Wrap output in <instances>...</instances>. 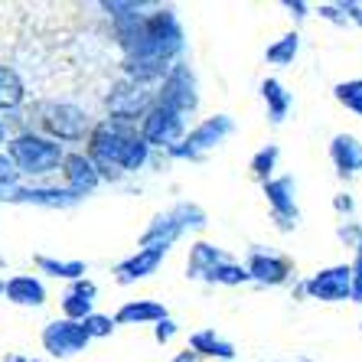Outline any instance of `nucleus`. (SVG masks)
Instances as JSON below:
<instances>
[{
	"instance_id": "obj_41",
	"label": "nucleus",
	"mask_w": 362,
	"mask_h": 362,
	"mask_svg": "<svg viewBox=\"0 0 362 362\" xmlns=\"http://www.w3.org/2000/svg\"><path fill=\"white\" fill-rule=\"evenodd\" d=\"M7 141V127H4V121H0V144Z\"/></svg>"
},
{
	"instance_id": "obj_4",
	"label": "nucleus",
	"mask_w": 362,
	"mask_h": 362,
	"mask_svg": "<svg viewBox=\"0 0 362 362\" xmlns=\"http://www.w3.org/2000/svg\"><path fill=\"white\" fill-rule=\"evenodd\" d=\"M7 157L13 160L20 177H46L52 170L62 167V144L49 141L46 134H33V131H23L13 141L7 144Z\"/></svg>"
},
{
	"instance_id": "obj_16",
	"label": "nucleus",
	"mask_w": 362,
	"mask_h": 362,
	"mask_svg": "<svg viewBox=\"0 0 362 362\" xmlns=\"http://www.w3.org/2000/svg\"><path fill=\"white\" fill-rule=\"evenodd\" d=\"M329 160L337 167V177H343V180L359 177L362 173V141L356 134H346V131L333 134V141H329Z\"/></svg>"
},
{
	"instance_id": "obj_13",
	"label": "nucleus",
	"mask_w": 362,
	"mask_h": 362,
	"mask_svg": "<svg viewBox=\"0 0 362 362\" xmlns=\"http://www.w3.org/2000/svg\"><path fill=\"white\" fill-rule=\"evenodd\" d=\"M245 271L255 284L262 287H281L291 281V262L278 252H264V248H252L248 262H245Z\"/></svg>"
},
{
	"instance_id": "obj_25",
	"label": "nucleus",
	"mask_w": 362,
	"mask_h": 362,
	"mask_svg": "<svg viewBox=\"0 0 362 362\" xmlns=\"http://www.w3.org/2000/svg\"><path fill=\"white\" fill-rule=\"evenodd\" d=\"M297 52H300V36H297V30H291V33L278 36V40L264 49V62H268V66L284 69V66H291V62L297 59Z\"/></svg>"
},
{
	"instance_id": "obj_3",
	"label": "nucleus",
	"mask_w": 362,
	"mask_h": 362,
	"mask_svg": "<svg viewBox=\"0 0 362 362\" xmlns=\"http://www.w3.org/2000/svg\"><path fill=\"white\" fill-rule=\"evenodd\" d=\"M209 226V216L202 209L199 202H177L170 209L157 212L151 219V226L144 228L141 235V248H163L170 252L177 238H183L186 232H199V228Z\"/></svg>"
},
{
	"instance_id": "obj_38",
	"label": "nucleus",
	"mask_w": 362,
	"mask_h": 362,
	"mask_svg": "<svg viewBox=\"0 0 362 362\" xmlns=\"http://www.w3.org/2000/svg\"><path fill=\"white\" fill-rule=\"evenodd\" d=\"M173 362H199V356H196V353H189V349H183V353H177V356H173Z\"/></svg>"
},
{
	"instance_id": "obj_20",
	"label": "nucleus",
	"mask_w": 362,
	"mask_h": 362,
	"mask_svg": "<svg viewBox=\"0 0 362 362\" xmlns=\"http://www.w3.org/2000/svg\"><path fill=\"white\" fill-rule=\"evenodd\" d=\"M189 353H196L202 359H219V362H235V346L228 343V339H222L216 329H196V333H189V346H186Z\"/></svg>"
},
{
	"instance_id": "obj_33",
	"label": "nucleus",
	"mask_w": 362,
	"mask_h": 362,
	"mask_svg": "<svg viewBox=\"0 0 362 362\" xmlns=\"http://www.w3.org/2000/svg\"><path fill=\"white\" fill-rule=\"evenodd\" d=\"M177 329H180V323L173 320V317H163L160 323H153V339H157L160 346H167L170 339L177 337Z\"/></svg>"
},
{
	"instance_id": "obj_32",
	"label": "nucleus",
	"mask_w": 362,
	"mask_h": 362,
	"mask_svg": "<svg viewBox=\"0 0 362 362\" xmlns=\"http://www.w3.org/2000/svg\"><path fill=\"white\" fill-rule=\"evenodd\" d=\"M82 327H85V333H88V339H108L118 323L111 320V317H105V313H92V317L82 320Z\"/></svg>"
},
{
	"instance_id": "obj_42",
	"label": "nucleus",
	"mask_w": 362,
	"mask_h": 362,
	"mask_svg": "<svg viewBox=\"0 0 362 362\" xmlns=\"http://www.w3.org/2000/svg\"><path fill=\"white\" fill-rule=\"evenodd\" d=\"M281 362H310V359H281Z\"/></svg>"
},
{
	"instance_id": "obj_34",
	"label": "nucleus",
	"mask_w": 362,
	"mask_h": 362,
	"mask_svg": "<svg viewBox=\"0 0 362 362\" xmlns=\"http://www.w3.org/2000/svg\"><path fill=\"white\" fill-rule=\"evenodd\" d=\"M281 7H284L287 13H291V17H294L297 23H300V20L307 17V10H310V4H303V0H281Z\"/></svg>"
},
{
	"instance_id": "obj_40",
	"label": "nucleus",
	"mask_w": 362,
	"mask_h": 362,
	"mask_svg": "<svg viewBox=\"0 0 362 362\" xmlns=\"http://www.w3.org/2000/svg\"><path fill=\"white\" fill-rule=\"evenodd\" d=\"M353 23H356V26H362V4H359V7H356V13H353Z\"/></svg>"
},
{
	"instance_id": "obj_39",
	"label": "nucleus",
	"mask_w": 362,
	"mask_h": 362,
	"mask_svg": "<svg viewBox=\"0 0 362 362\" xmlns=\"http://www.w3.org/2000/svg\"><path fill=\"white\" fill-rule=\"evenodd\" d=\"M4 362H40V359H30V356H23V353H7Z\"/></svg>"
},
{
	"instance_id": "obj_37",
	"label": "nucleus",
	"mask_w": 362,
	"mask_h": 362,
	"mask_svg": "<svg viewBox=\"0 0 362 362\" xmlns=\"http://www.w3.org/2000/svg\"><path fill=\"white\" fill-rule=\"evenodd\" d=\"M333 206H337V212H339V216H349V212L356 209V202H353V196H349V193H337V199H333Z\"/></svg>"
},
{
	"instance_id": "obj_19",
	"label": "nucleus",
	"mask_w": 362,
	"mask_h": 362,
	"mask_svg": "<svg viewBox=\"0 0 362 362\" xmlns=\"http://www.w3.org/2000/svg\"><path fill=\"white\" fill-rule=\"evenodd\" d=\"M4 294L17 307H42L46 303V284L36 274H13L10 281H4Z\"/></svg>"
},
{
	"instance_id": "obj_18",
	"label": "nucleus",
	"mask_w": 362,
	"mask_h": 362,
	"mask_svg": "<svg viewBox=\"0 0 362 362\" xmlns=\"http://www.w3.org/2000/svg\"><path fill=\"white\" fill-rule=\"evenodd\" d=\"M17 202L23 206H46V209H69V206H78V196H72L66 186H26L20 183Z\"/></svg>"
},
{
	"instance_id": "obj_29",
	"label": "nucleus",
	"mask_w": 362,
	"mask_h": 362,
	"mask_svg": "<svg viewBox=\"0 0 362 362\" xmlns=\"http://www.w3.org/2000/svg\"><path fill=\"white\" fill-rule=\"evenodd\" d=\"M333 98H337L346 111H353V115L362 118V78H346V82L333 85Z\"/></svg>"
},
{
	"instance_id": "obj_43",
	"label": "nucleus",
	"mask_w": 362,
	"mask_h": 362,
	"mask_svg": "<svg viewBox=\"0 0 362 362\" xmlns=\"http://www.w3.org/2000/svg\"><path fill=\"white\" fill-rule=\"evenodd\" d=\"M0 294H4V281H0Z\"/></svg>"
},
{
	"instance_id": "obj_26",
	"label": "nucleus",
	"mask_w": 362,
	"mask_h": 362,
	"mask_svg": "<svg viewBox=\"0 0 362 362\" xmlns=\"http://www.w3.org/2000/svg\"><path fill=\"white\" fill-rule=\"evenodd\" d=\"M36 268L49 278H62V281H78L85 278V262H62V258H49V255H36Z\"/></svg>"
},
{
	"instance_id": "obj_27",
	"label": "nucleus",
	"mask_w": 362,
	"mask_h": 362,
	"mask_svg": "<svg viewBox=\"0 0 362 362\" xmlns=\"http://www.w3.org/2000/svg\"><path fill=\"white\" fill-rule=\"evenodd\" d=\"M206 284H222V287H242V284H248V271H245V264H238V262H232V258H226V262H219L216 268L206 274Z\"/></svg>"
},
{
	"instance_id": "obj_44",
	"label": "nucleus",
	"mask_w": 362,
	"mask_h": 362,
	"mask_svg": "<svg viewBox=\"0 0 362 362\" xmlns=\"http://www.w3.org/2000/svg\"><path fill=\"white\" fill-rule=\"evenodd\" d=\"M359 327H362V323H359Z\"/></svg>"
},
{
	"instance_id": "obj_30",
	"label": "nucleus",
	"mask_w": 362,
	"mask_h": 362,
	"mask_svg": "<svg viewBox=\"0 0 362 362\" xmlns=\"http://www.w3.org/2000/svg\"><path fill=\"white\" fill-rule=\"evenodd\" d=\"M356 7H359V4H353V0H337V4H320L317 13H320L323 20H329V23H337V26H349L353 23Z\"/></svg>"
},
{
	"instance_id": "obj_21",
	"label": "nucleus",
	"mask_w": 362,
	"mask_h": 362,
	"mask_svg": "<svg viewBox=\"0 0 362 362\" xmlns=\"http://www.w3.org/2000/svg\"><path fill=\"white\" fill-rule=\"evenodd\" d=\"M163 317H170V313L160 300H127L121 303L111 320L121 327H137V323H160Z\"/></svg>"
},
{
	"instance_id": "obj_2",
	"label": "nucleus",
	"mask_w": 362,
	"mask_h": 362,
	"mask_svg": "<svg viewBox=\"0 0 362 362\" xmlns=\"http://www.w3.org/2000/svg\"><path fill=\"white\" fill-rule=\"evenodd\" d=\"M85 157L95 163L98 180L118 183L127 173H137V170L147 167L151 147L141 141V134H137L134 127L101 121V124L92 127V134H88V153Z\"/></svg>"
},
{
	"instance_id": "obj_1",
	"label": "nucleus",
	"mask_w": 362,
	"mask_h": 362,
	"mask_svg": "<svg viewBox=\"0 0 362 362\" xmlns=\"http://www.w3.org/2000/svg\"><path fill=\"white\" fill-rule=\"evenodd\" d=\"M118 42L124 49V78L144 88L163 82L170 66L186 52V33L173 7H151V13H144L141 23Z\"/></svg>"
},
{
	"instance_id": "obj_22",
	"label": "nucleus",
	"mask_w": 362,
	"mask_h": 362,
	"mask_svg": "<svg viewBox=\"0 0 362 362\" xmlns=\"http://www.w3.org/2000/svg\"><path fill=\"white\" fill-rule=\"evenodd\" d=\"M262 98H264V108H268V121L274 127L284 124V118L291 115V108H294V95L284 88V82H278V78H264L262 82Z\"/></svg>"
},
{
	"instance_id": "obj_15",
	"label": "nucleus",
	"mask_w": 362,
	"mask_h": 362,
	"mask_svg": "<svg viewBox=\"0 0 362 362\" xmlns=\"http://www.w3.org/2000/svg\"><path fill=\"white\" fill-rule=\"evenodd\" d=\"M163 258H167V252L163 248H137L134 255H127L124 262L115 264V281L118 284H137V281L151 278L153 271L163 264Z\"/></svg>"
},
{
	"instance_id": "obj_35",
	"label": "nucleus",
	"mask_w": 362,
	"mask_h": 362,
	"mask_svg": "<svg viewBox=\"0 0 362 362\" xmlns=\"http://www.w3.org/2000/svg\"><path fill=\"white\" fill-rule=\"evenodd\" d=\"M20 180H0V202H17Z\"/></svg>"
},
{
	"instance_id": "obj_28",
	"label": "nucleus",
	"mask_w": 362,
	"mask_h": 362,
	"mask_svg": "<svg viewBox=\"0 0 362 362\" xmlns=\"http://www.w3.org/2000/svg\"><path fill=\"white\" fill-rule=\"evenodd\" d=\"M278 157H281V147L278 144H264L262 151H255L252 163H248V170H252V177L258 180V183H268L271 177H274V167H278Z\"/></svg>"
},
{
	"instance_id": "obj_11",
	"label": "nucleus",
	"mask_w": 362,
	"mask_h": 362,
	"mask_svg": "<svg viewBox=\"0 0 362 362\" xmlns=\"http://www.w3.org/2000/svg\"><path fill=\"white\" fill-rule=\"evenodd\" d=\"M300 294L310 297V300H323V303L349 300V268H346V264L320 268L317 274H310L307 281H300Z\"/></svg>"
},
{
	"instance_id": "obj_23",
	"label": "nucleus",
	"mask_w": 362,
	"mask_h": 362,
	"mask_svg": "<svg viewBox=\"0 0 362 362\" xmlns=\"http://www.w3.org/2000/svg\"><path fill=\"white\" fill-rule=\"evenodd\" d=\"M228 255L222 252L219 245H209V242H196L193 248H189V258H186V278L193 281H202L206 274H209L212 268L219 262H226Z\"/></svg>"
},
{
	"instance_id": "obj_14",
	"label": "nucleus",
	"mask_w": 362,
	"mask_h": 362,
	"mask_svg": "<svg viewBox=\"0 0 362 362\" xmlns=\"http://www.w3.org/2000/svg\"><path fill=\"white\" fill-rule=\"evenodd\" d=\"M62 177H66V189L72 196H78V199L92 196L101 183L98 170H95V163L85 153H66L62 157Z\"/></svg>"
},
{
	"instance_id": "obj_7",
	"label": "nucleus",
	"mask_w": 362,
	"mask_h": 362,
	"mask_svg": "<svg viewBox=\"0 0 362 362\" xmlns=\"http://www.w3.org/2000/svg\"><path fill=\"white\" fill-rule=\"evenodd\" d=\"M40 118H42V127L49 131V141H56V144L59 141L78 144L92 134L88 111H82L72 101H49V105H42Z\"/></svg>"
},
{
	"instance_id": "obj_24",
	"label": "nucleus",
	"mask_w": 362,
	"mask_h": 362,
	"mask_svg": "<svg viewBox=\"0 0 362 362\" xmlns=\"http://www.w3.org/2000/svg\"><path fill=\"white\" fill-rule=\"evenodd\" d=\"M26 98V88L20 82V76L10 66L0 62V111H17Z\"/></svg>"
},
{
	"instance_id": "obj_8",
	"label": "nucleus",
	"mask_w": 362,
	"mask_h": 362,
	"mask_svg": "<svg viewBox=\"0 0 362 362\" xmlns=\"http://www.w3.org/2000/svg\"><path fill=\"white\" fill-rule=\"evenodd\" d=\"M137 134H141V141L147 144V147H163V151H173L180 141L186 137V118L183 115H177V111L163 108V105H157L153 101L151 111L141 118V127H137Z\"/></svg>"
},
{
	"instance_id": "obj_36",
	"label": "nucleus",
	"mask_w": 362,
	"mask_h": 362,
	"mask_svg": "<svg viewBox=\"0 0 362 362\" xmlns=\"http://www.w3.org/2000/svg\"><path fill=\"white\" fill-rule=\"evenodd\" d=\"M0 180H20L17 167H13V160L7 157V151H0Z\"/></svg>"
},
{
	"instance_id": "obj_31",
	"label": "nucleus",
	"mask_w": 362,
	"mask_h": 362,
	"mask_svg": "<svg viewBox=\"0 0 362 362\" xmlns=\"http://www.w3.org/2000/svg\"><path fill=\"white\" fill-rule=\"evenodd\" d=\"M346 268H349V300L362 303V238L353 245V262Z\"/></svg>"
},
{
	"instance_id": "obj_5",
	"label": "nucleus",
	"mask_w": 362,
	"mask_h": 362,
	"mask_svg": "<svg viewBox=\"0 0 362 362\" xmlns=\"http://www.w3.org/2000/svg\"><path fill=\"white\" fill-rule=\"evenodd\" d=\"M232 131H235L232 115H212V118H202L193 131H186L183 141H180L173 151H167V153L173 157V160L199 163V160H206V157H209L222 141H228Z\"/></svg>"
},
{
	"instance_id": "obj_17",
	"label": "nucleus",
	"mask_w": 362,
	"mask_h": 362,
	"mask_svg": "<svg viewBox=\"0 0 362 362\" xmlns=\"http://www.w3.org/2000/svg\"><path fill=\"white\" fill-rule=\"evenodd\" d=\"M95 297H98V287L95 281L88 278H78L72 281L66 294H62V320H72V323H82L85 317H92L95 313Z\"/></svg>"
},
{
	"instance_id": "obj_6",
	"label": "nucleus",
	"mask_w": 362,
	"mask_h": 362,
	"mask_svg": "<svg viewBox=\"0 0 362 362\" xmlns=\"http://www.w3.org/2000/svg\"><path fill=\"white\" fill-rule=\"evenodd\" d=\"M157 105L177 111V115H193L199 108V82H196V72L189 69V62L180 59L170 66V72L163 76L160 92H157Z\"/></svg>"
},
{
	"instance_id": "obj_10",
	"label": "nucleus",
	"mask_w": 362,
	"mask_h": 362,
	"mask_svg": "<svg viewBox=\"0 0 362 362\" xmlns=\"http://www.w3.org/2000/svg\"><path fill=\"white\" fill-rule=\"evenodd\" d=\"M264 199L271 206V219L281 232H294L300 222V209H297V180L294 177H271L262 186Z\"/></svg>"
},
{
	"instance_id": "obj_12",
	"label": "nucleus",
	"mask_w": 362,
	"mask_h": 362,
	"mask_svg": "<svg viewBox=\"0 0 362 362\" xmlns=\"http://www.w3.org/2000/svg\"><path fill=\"white\" fill-rule=\"evenodd\" d=\"M42 349L56 359H72V356L85 353V346L92 343L88 333H85L82 323H72V320H52L42 327Z\"/></svg>"
},
{
	"instance_id": "obj_9",
	"label": "nucleus",
	"mask_w": 362,
	"mask_h": 362,
	"mask_svg": "<svg viewBox=\"0 0 362 362\" xmlns=\"http://www.w3.org/2000/svg\"><path fill=\"white\" fill-rule=\"evenodd\" d=\"M151 105H153V98L144 85H134V82H127V78H121L108 92V121L134 127V121H141L144 115L151 111Z\"/></svg>"
}]
</instances>
